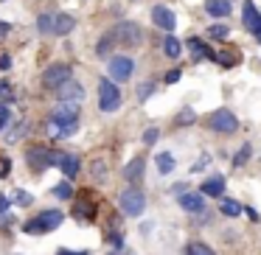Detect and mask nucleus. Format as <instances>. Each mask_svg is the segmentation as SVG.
Returning <instances> with one entry per match:
<instances>
[{
  "label": "nucleus",
  "instance_id": "nucleus-4",
  "mask_svg": "<svg viewBox=\"0 0 261 255\" xmlns=\"http://www.w3.org/2000/svg\"><path fill=\"white\" fill-rule=\"evenodd\" d=\"M113 37H115V42L124 45V48H138L143 42V31L138 23H118L113 29Z\"/></svg>",
  "mask_w": 261,
  "mask_h": 255
},
{
  "label": "nucleus",
  "instance_id": "nucleus-30",
  "mask_svg": "<svg viewBox=\"0 0 261 255\" xmlns=\"http://www.w3.org/2000/svg\"><path fill=\"white\" fill-rule=\"evenodd\" d=\"M152 93H154V81H146V84H141V87H138V101H146Z\"/></svg>",
  "mask_w": 261,
  "mask_h": 255
},
{
  "label": "nucleus",
  "instance_id": "nucleus-36",
  "mask_svg": "<svg viewBox=\"0 0 261 255\" xmlns=\"http://www.w3.org/2000/svg\"><path fill=\"white\" fill-rule=\"evenodd\" d=\"M9 68H12V59H9V56H0V70H9Z\"/></svg>",
  "mask_w": 261,
  "mask_h": 255
},
{
  "label": "nucleus",
  "instance_id": "nucleus-5",
  "mask_svg": "<svg viewBox=\"0 0 261 255\" xmlns=\"http://www.w3.org/2000/svg\"><path fill=\"white\" fill-rule=\"evenodd\" d=\"M118 208L124 210L126 216H141L143 208H146V196H143L138 188H126V191L118 196Z\"/></svg>",
  "mask_w": 261,
  "mask_h": 255
},
{
  "label": "nucleus",
  "instance_id": "nucleus-39",
  "mask_svg": "<svg viewBox=\"0 0 261 255\" xmlns=\"http://www.w3.org/2000/svg\"><path fill=\"white\" fill-rule=\"evenodd\" d=\"M244 213H247V216H250V219H253V221H258V213H255L253 208H244Z\"/></svg>",
  "mask_w": 261,
  "mask_h": 255
},
{
  "label": "nucleus",
  "instance_id": "nucleus-29",
  "mask_svg": "<svg viewBox=\"0 0 261 255\" xmlns=\"http://www.w3.org/2000/svg\"><path fill=\"white\" fill-rule=\"evenodd\" d=\"M227 34H230L227 25H211V29H208V37H214V40H225Z\"/></svg>",
  "mask_w": 261,
  "mask_h": 255
},
{
  "label": "nucleus",
  "instance_id": "nucleus-38",
  "mask_svg": "<svg viewBox=\"0 0 261 255\" xmlns=\"http://www.w3.org/2000/svg\"><path fill=\"white\" fill-rule=\"evenodd\" d=\"M57 255H90V252H70V249H57Z\"/></svg>",
  "mask_w": 261,
  "mask_h": 255
},
{
  "label": "nucleus",
  "instance_id": "nucleus-33",
  "mask_svg": "<svg viewBox=\"0 0 261 255\" xmlns=\"http://www.w3.org/2000/svg\"><path fill=\"white\" fill-rule=\"evenodd\" d=\"M14 202H17V205H31V202H34V196L25 193V191H17V193H14Z\"/></svg>",
  "mask_w": 261,
  "mask_h": 255
},
{
  "label": "nucleus",
  "instance_id": "nucleus-19",
  "mask_svg": "<svg viewBox=\"0 0 261 255\" xmlns=\"http://www.w3.org/2000/svg\"><path fill=\"white\" fill-rule=\"evenodd\" d=\"M154 165H158L160 174H171V171H174V157H171L169 152H163V154L154 157Z\"/></svg>",
  "mask_w": 261,
  "mask_h": 255
},
{
  "label": "nucleus",
  "instance_id": "nucleus-13",
  "mask_svg": "<svg viewBox=\"0 0 261 255\" xmlns=\"http://www.w3.org/2000/svg\"><path fill=\"white\" fill-rule=\"evenodd\" d=\"M244 25H247V31H253L255 37L261 34V14H258V9H255L253 3L244 6Z\"/></svg>",
  "mask_w": 261,
  "mask_h": 255
},
{
  "label": "nucleus",
  "instance_id": "nucleus-7",
  "mask_svg": "<svg viewBox=\"0 0 261 255\" xmlns=\"http://www.w3.org/2000/svg\"><path fill=\"white\" fill-rule=\"evenodd\" d=\"M65 81H70V65H65V62H54L51 68L42 73V84H45L48 90H59Z\"/></svg>",
  "mask_w": 261,
  "mask_h": 255
},
{
  "label": "nucleus",
  "instance_id": "nucleus-2",
  "mask_svg": "<svg viewBox=\"0 0 261 255\" xmlns=\"http://www.w3.org/2000/svg\"><path fill=\"white\" fill-rule=\"evenodd\" d=\"M98 107H101V112H115V109L121 107L118 81H113V79H101V81H98Z\"/></svg>",
  "mask_w": 261,
  "mask_h": 255
},
{
  "label": "nucleus",
  "instance_id": "nucleus-14",
  "mask_svg": "<svg viewBox=\"0 0 261 255\" xmlns=\"http://www.w3.org/2000/svg\"><path fill=\"white\" fill-rule=\"evenodd\" d=\"M143 171H146V160L143 157H135V160H129V165L124 168V177H126V182H138L143 177Z\"/></svg>",
  "mask_w": 261,
  "mask_h": 255
},
{
  "label": "nucleus",
  "instance_id": "nucleus-20",
  "mask_svg": "<svg viewBox=\"0 0 261 255\" xmlns=\"http://www.w3.org/2000/svg\"><path fill=\"white\" fill-rule=\"evenodd\" d=\"M182 255H216V252L208 247V244H202V241H191V244H186Z\"/></svg>",
  "mask_w": 261,
  "mask_h": 255
},
{
  "label": "nucleus",
  "instance_id": "nucleus-32",
  "mask_svg": "<svg viewBox=\"0 0 261 255\" xmlns=\"http://www.w3.org/2000/svg\"><path fill=\"white\" fill-rule=\"evenodd\" d=\"M197 121V115H194V109H182L180 118H177V124H194Z\"/></svg>",
  "mask_w": 261,
  "mask_h": 255
},
{
  "label": "nucleus",
  "instance_id": "nucleus-3",
  "mask_svg": "<svg viewBox=\"0 0 261 255\" xmlns=\"http://www.w3.org/2000/svg\"><path fill=\"white\" fill-rule=\"evenodd\" d=\"M25 160H29V168L34 171V174H40L48 165H59V152H48L45 146H31L29 152H25Z\"/></svg>",
  "mask_w": 261,
  "mask_h": 255
},
{
  "label": "nucleus",
  "instance_id": "nucleus-27",
  "mask_svg": "<svg viewBox=\"0 0 261 255\" xmlns=\"http://www.w3.org/2000/svg\"><path fill=\"white\" fill-rule=\"evenodd\" d=\"M250 152H253V146L244 143V146L236 152V157H233V165H244V163H247V157H250Z\"/></svg>",
  "mask_w": 261,
  "mask_h": 255
},
{
  "label": "nucleus",
  "instance_id": "nucleus-41",
  "mask_svg": "<svg viewBox=\"0 0 261 255\" xmlns=\"http://www.w3.org/2000/svg\"><path fill=\"white\" fill-rule=\"evenodd\" d=\"M258 40H261V34H258Z\"/></svg>",
  "mask_w": 261,
  "mask_h": 255
},
{
  "label": "nucleus",
  "instance_id": "nucleus-35",
  "mask_svg": "<svg viewBox=\"0 0 261 255\" xmlns=\"http://www.w3.org/2000/svg\"><path fill=\"white\" fill-rule=\"evenodd\" d=\"M180 79V68H174V70H169V76H166V84H174V81Z\"/></svg>",
  "mask_w": 261,
  "mask_h": 255
},
{
  "label": "nucleus",
  "instance_id": "nucleus-1",
  "mask_svg": "<svg viewBox=\"0 0 261 255\" xmlns=\"http://www.w3.org/2000/svg\"><path fill=\"white\" fill-rule=\"evenodd\" d=\"M62 210H45V213H40V216H34V219H29L23 224V230L29 233V236H37V233H51V230H57L59 224H62Z\"/></svg>",
  "mask_w": 261,
  "mask_h": 255
},
{
  "label": "nucleus",
  "instance_id": "nucleus-12",
  "mask_svg": "<svg viewBox=\"0 0 261 255\" xmlns=\"http://www.w3.org/2000/svg\"><path fill=\"white\" fill-rule=\"evenodd\" d=\"M73 216H76V219H82V221L96 219V202H90L87 196H79V199H76V208H73Z\"/></svg>",
  "mask_w": 261,
  "mask_h": 255
},
{
  "label": "nucleus",
  "instance_id": "nucleus-17",
  "mask_svg": "<svg viewBox=\"0 0 261 255\" xmlns=\"http://www.w3.org/2000/svg\"><path fill=\"white\" fill-rule=\"evenodd\" d=\"M202 193L205 196H222L225 193V177H208L202 182Z\"/></svg>",
  "mask_w": 261,
  "mask_h": 255
},
{
  "label": "nucleus",
  "instance_id": "nucleus-25",
  "mask_svg": "<svg viewBox=\"0 0 261 255\" xmlns=\"http://www.w3.org/2000/svg\"><path fill=\"white\" fill-rule=\"evenodd\" d=\"M113 42H115L113 34L101 37V40H98V45H96V56H107V53H110V45H113Z\"/></svg>",
  "mask_w": 261,
  "mask_h": 255
},
{
  "label": "nucleus",
  "instance_id": "nucleus-22",
  "mask_svg": "<svg viewBox=\"0 0 261 255\" xmlns=\"http://www.w3.org/2000/svg\"><path fill=\"white\" fill-rule=\"evenodd\" d=\"M90 174H93V180H96V182H107V163H104L101 157L93 160V163H90Z\"/></svg>",
  "mask_w": 261,
  "mask_h": 255
},
{
  "label": "nucleus",
  "instance_id": "nucleus-15",
  "mask_svg": "<svg viewBox=\"0 0 261 255\" xmlns=\"http://www.w3.org/2000/svg\"><path fill=\"white\" fill-rule=\"evenodd\" d=\"M73 29H76V20L70 17V14H57V17H54V34L68 37Z\"/></svg>",
  "mask_w": 261,
  "mask_h": 255
},
{
  "label": "nucleus",
  "instance_id": "nucleus-10",
  "mask_svg": "<svg viewBox=\"0 0 261 255\" xmlns=\"http://www.w3.org/2000/svg\"><path fill=\"white\" fill-rule=\"evenodd\" d=\"M57 98L59 101H82V98H85V87L79 84V81H65L62 87H59L57 90Z\"/></svg>",
  "mask_w": 261,
  "mask_h": 255
},
{
  "label": "nucleus",
  "instance_id": "nucleus-21",
  "mask_svg": "<svg viewBox=\"0 0 261 255\" xmlns=\"http://www.w3.org/2000/svg\"><path fill=\"white\" fill-rule=\"evenodd\" d=\"M219 210H222V213H225V216H230V219H236L239 213H244V208H242V205L236 202V199H222Z\"/></svg>",
  "mask_w": 261,
  "mask_h": 255
},
{
  "label": "nucleus",
  "instance_id": "nucleus-9",
  "mask_svg": "<svg viewBox=\"0 0 261 255\" xmlns=\"http://www.w3.org/2000/svg\"><path fill=\"white\" fill-rule=\"evenodd\" d=\"M152 20H154V25H158V29H163V31H174L177 29L174 12H171V9H166V6H154L152 9Z\"/></svg>",
  "mask_w": 261,
  "mask_h": 255
},
{
  "label": "nucleus",
  "instance_id": "nucleus-11",
  "mask_svg": "<svg viewBox=\"0 0 261 255\" xmlns=\"http://www.w3.org/2000/svg\"><path fill=\"white\" fill-rule=\"evenodd\" d=\"M180 208L186 213H199L205 208V193H180Z\"/></svg>",
  "mask_w": 261,
  "mask_h": 255
},
{
  "label": "nucleus",
  "instance_id": "nucleus-16",
  "mask_svg": "<svg viewBox=\"0 0 261 255\" xmlns=\"http://www.w3.org/2000/svg\"><path fill=\"white\" fill-rule=\"evenodd\" d=\"M59 168L65 171L68 180H73V177L79 174V157H76V154H59Z\"/></svg>",
  "mask_w": 261,
  "mask_h": 255
},
{
  "label": "nucleus",
  "instance_id": "nucleus-31",
  "mask_svg": "<svg viewBox=\"0 0 261 255\" xmlns=\"http://www.w3.org/2000/svg\"><path fill=\"white\" fill-rule=\"evenodd\" d=\"M158 137H160V132L154 129V126H149V129L143 132V143H146V146H152V143H158Z\"/></svg>",
  "mask_w": 261,
  "mask_h": 255
},
{
  "label": "nucleus",
  "instance_id": "nucleus-28",
  "mask_svg": "<svg viewBox=\"0 0 261 255\" xmlns=\"http://www.w3.org/2000/svg\"><path fill=\"white\" fill-rule=\"evenodd\" d=\"M54 196H57V199H70V196H73V188H70V182H62V185L54 188Z\"/></svg>",
  "mask_w": 261,
  "mask_h": 255
},
{
  "label": "nucleus",
  "instance_id": "nucleus-18",
  "mask_svg": "<svg viewBox=\"0 0 261 255\" xmlns=\"http://www.w3.org/2000/svg\"><path fill=\"white\" fill-rule=\"evenodd\" d=\"M230 3H227V0H208V3H205V12L211 14V17H227V14H230Z\"/></svg>",
  "mask_w": 261,
  "mask_h": 255
},
{
  "label": "nucleus",
  "instance_id": "nucleus-6",
  "mask_svg": "<svg viewBox=\"0 0 261 255\" xmlns=\"http://www.w3.org/2000/svg\"><path fill=\"white\" fill-rule=\"evenodd\" d=\"M208 129L230 135V132H236V129H239V118L230 112V109H216L214 115H208Z\"/></svg>",
  "mask_w": 261,
  "mask_h": 255
},
{
  "label": "nucleus",
  "instance_id": "nucleus-24",
  "mask_svg": "<svg viewBox=\"0 0 261 255\" xmlns=\"http://www.w3.org/2000/svg\"><path fill=\"white\" fill-rule=\"evenodd\" d=\"M37 29H40V34H54V17H51V14H40Z\"/></svg>",
  "mask_w": 261,
  "mask_h": 255
},
{
  "label": "nucleus",
  "instance_id": "nucleus-23",
  "mask_svg": "<svg viewBox=\"0 0 261 255\" xmlns=\"http://www.w3.org/2000/svg\"><path fill=\"white\" fill-rule=\"evenodd\" d=\"M163 51H166V56L177 59V56H180V51H182V42L174 40V37H166V40H163Z\"/></svg>",
  "mask_w": 261,
  "mask_h": 255
},
{
  "label": "nucleus",
  "instance_id": "nucleus-37",
  "mask_svg": "<svg viewBox=\"0 0 261 255\" xmlns=\"http://www.w3.org/2000/svg\"><path fill=\"white\" fill-rule=\"evenodd\" d=\"M6 210H9V199L0 196V213H6Z\"/></svg>",
  "mask_w": 261,
  "mask_h": 255
},
{
  "label": "nucleus",
  "instance_id": "nucleus-40",
  "mask_svg": "<svg viewBox=\"0 0 261 255\" xmlns=\"http://www.w3.org/2000/svg\"><path fill=\"white\" fill-rule=\"evenodd\" d=\"M110 255H132V252H129V249H124V247H118L115 252H110Z\"/></svg>",
  "mask_w": 261,
  "mask_h": 255
},
{
  "label": "nucleus",
  "instance_id": "nucleus-8",
  "mask_svg": "<svg viewBox=\"0 0 261 255\" xmlns=\"http://www.w3.org/2000/svg\"><path fill=\"white\" fill-rule=\"evenodd\" d=\"M132 70H135V62H132L129 56H113L110 59V65H107V73H110V79L113 81H126L132 76Z\"/></svg>",
  "mask_w": 261,
  "mask_h": 255
},
{
  "label": "nucleus",
  "instance_id": "nucleus-26",
  "mask_svg": "<svg viewBox=\"0 0 261 255\" xmlns=\"http://www.w3.org/2000/svg\"><path fill=\"white\" fill-rule=\"evenodd\" d=\"M216 62H222L225 68H230V65L239 62V53L236 51H222V53H216Z\"/></svg>",
  "mask_w": 261,
  "mask_h": 255
},
{
  "label": "nucleus",
  "instance_id": "nucleus-34",
  "mask_svg": "<svg viewBox=\"0 0 261 255\" xmlns=\"http://www.w3.org/2000/svg\"><path fill=\"white\" fill-rule=\"evenodd\" d=\"M9 118H12V112H9L6 107H0V129H3V126L9 124Z\"/></svg>",
  "mask_w": 261,
  "mask_h": 255
}]
</instances>
